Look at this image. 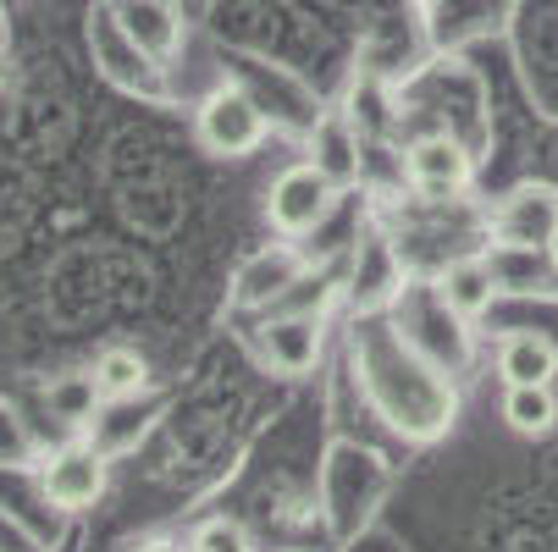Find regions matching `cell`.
<instances>
[{
	"label": "cell",
	"instance_id": "ac0fdd59",
	"mask_svg": "<svg viewBox=\"0 0 558 552\" xmlns=\"http://www.w3.org/2000/svg\"><path fill=\"white\" fill-rule=\"evenodd\" d=\"M12 50V28H7V12H0V56Z\"/></svg>",
	"mask_w": 558,
	"mask_h": 552
},
{
	"label": "cell",
	"instance_id": "8fae6325",
	"mask_svg": "<svg viewBox=\"0 0 558 552\" xmlns=\"http://www.w3.org/2000/svg\"><path fill=\"white\" fill-rule=\"evenodd\" d=\"M310 167L327 172L338 188L360 183V138H354V127L343 116H327L322 127L310 133Z\"/></svg>",
	"mask_w": 558,
	"mask_h": 552
},
{
	"label": "cell",
	"instance_id": "9c48e42d",
	"mask_svg": "<svg viewBox=\"0 0 558 552\" xmlns=\"http://www.w3.org/2000/svg\"><path fill=\"white\" fill-rule=\"evenodd\" d=\"M498 287H504L498 271L487 260H475V255L448 260V271L437 277V293H442L448 315H459V321H482V315L493 309V298H498Z\"/></svg>",
	"mask_w": 558,
	"mask_h": 552
},
{
	"label": "cell",
	"instance_id": "6da1fadb",
	"mask_svg": "<svg viewBox=\"0 0 558 552\" xmlns=\"http://www.w3.org/2000/svg\"><path fill=\"white\" fill-rule=\"evenodd\" d=\"M194 133L210 155H221V161H244V155H255L271 133L266 111L238 89V84H221L205 95V106L194 111Z\"/></svg>",
	"mask_w": 558,
	"mask_h": 552
},
{
	"label": "cell",
	"instance_id": "3957f363",
	"mask_svg": "<svg viewBox=\"0 0 558 552\" xmlns=\"http://www.w3.org/2000/svg\"><path fill=\"white\" fill-rule=\"evenodd\" d=\"M39 492L61 514H84L106 498V453L95 442H66L61 453L45 458L39 469Z\"/></svg>",
	"mask_w": 558,
	"mask_h": 552
},
{
	"label": "cell",
	"instance_id": "7a4b0ae2",
	"mask_svg": "<svg viewBox=\"0 0 558 552\" xmlns=\"http://www.w3.org/2000/svg\"><path fill=\"white\" fill-rule=\"evenodd\" d=\"M332 205H338V183L327 172H315L310 161L277 172L271 188H266V221H271L277 238H310V232L332 216Z\"/></svg>",
	"mask_w": 558,
	"mask_h": 552
},
{
	"label": "cell",
	"instance_id": "277c9868",
	"mask_svg": "<svg viewBox=\"0 0 558 552\" xmlns=\"http://www.w3.org/2000/svg\"><path fill=\"white\" fill-rule=\"evenodd\" d=\"M404 172L415 183V194L426 199H459L470 183H475V161H470V149L448 133H432V138H415L404 149Z\"/></svg>",
	"mask_w": 558,
	"mask_h": 552
},
{
	"label": "cell",
	"instance_id": "7c38bea8",
	"mask_svg": "<svg viewBox=\"0 0 558 552\" xmlns=\"http://www.w3.org/2000/svg\"><path fill=\"white\" fill-rule=\"evenodd\" d=\"M89 376H95L106 404H128V398H138V392L149 387V359L138 348H128V343H111V348L95 354Z\"/></svg>",
	"mask_w": 558,
	"mask_h": 552
},
{
	"label": "cell",
	"instance_id": "8992f818",
	"mask_svg": "<svg viewBox=\"0 0 558 552\" xmlns=\"http://www.w3.org/2000/svg\"><path fill=\"white\" fill-rule=\"evenodd\" d=\"M111 23L149 61H172L183 50V17L172 0H111Z\"/></svg>",
	"mask_w": 558,
	"mask_h": 552
},
{
	"label": "cell",
	"instance_id": "d6986e66",
	"mask_svg": "<svg viewBox=\"0 0 558 552\" xmlns=\"http://www.w3.org/2000/svg\"><path fill=\"white\" fill-rule=\"evenodd\" d=\"M547 260H553V271H558V226H553V238H547Z\"/></svg>",
	"mask_w": 558,
	"mask_h": 552
},
{
	"label": "cell",
	"instance_id": "5b68a950",
	"mask_svg": "<svg viewBox=\"0 0 558 552\" xmlns=\"http://www.w3.org/2000/svg\"><path fill=\"white\" fill-rule=\"evenodd\" d=\"M260 359L277 376H310L315 359H322V315H304V309H282L255 332Z\"/></svg>",
	"mask_w": 558,
	"mask_h": 552
},
{
	"label": "cell",
	"instance_id": "9a60e30c",
	"mask_svg": "<svg viewBox=\"0 0 558 552\" xmlns=\"http://www.w3.org/2000/svg\"><path fill=\"white\" fill-rule=\"evenodd\" d=\"M189 552H255V536L244 519H227V514H210L194 525L189 536Z\"/></svg>",
	"mask_w": 558,
	"mask_h": 552
},
{
	"label": "cell",
	"instance_id": "e0dca14e",
	"mask_svg": "<svg viewBox=\"0 0 558 552\" xmlns=\"http://www.w3.org/2000/svg\"><path fill=\"white\" fill-rule=\"evenodd\" d=\"M133 552H189L183 541H167V536H155V541H138Z\"/></svg>",
	"mask_w": 558,
	"mask_h": 552
},
{
	"label": "cell",
	"instance_id": "ffe728a7",
	"mask_svg": "<svg viewBox=\"0 0 558 552\" xmlns=\"http://www.w3.org/2000/svg\"><path fill=\"white\" fill-rule=\"evenodd\" d=\"M410 7H437V0H410Z\"/></svg>",
	"mask_w": 558,
	"mask_h": 552
},
{
	"label": "cell",
	"instance_id": "ba28073f",
	"mask_svg": "<svg viewBox=\"0 0 558 552\" xmlns=\"http://www.w3.org/2000/svg\"><path fill=\"white\" fill-rule=\"evenodd\" d=\"M299 277H304V260H299L288 244H277V249L255 255L244 271H238V282H232V298L244 304V309H266V304L288 298V287H299Z\"/></svg>",
	"mask_w": 558,
	"mask_h": 552
},
{
	"label": "cell",
	"instance_id": "5bb4252c",
	"mask_svg": "<svg viewBox=\"0 0 558 552\" xmlns=\"http://www.w3.org/2000/svg\"><path fill=\"white\" fill-rule=\"evenodd\" d=\"M504 426L514 437H547L558 426V398L553 387H504Z\"/></svg>",
	"mask_w": 558,
	"mask_h": 552
},
{
	"label": "cell",
	"instance_id": "30bf717a",
	"mask_svg": "<svg viewBox=\"0 0 558 552\" xmlns=\"http://www.w3.org/2000/svg\"><path fill=\"white\" fill-rule=\"evenodd\" d=\"M498 376H504V387H553V376H558V343L547 332H531V327L509 332L498 343Z\"/></svg>",
	"mask_w": 558,
	"mask_h": 552
},
{
	"label": "cell",
	"instance_id": "2e32d148",
	"mask_svg": "<svg viewBox=\"0 0 558 552\" xmlns=\"http://www.w3.org/2000/svg\"><path fill=\"white\" fill-rule=\"evenodd\" d=\"M34 464V431L12 398H0V469H23Z\"/></svg>",
	"mask_w": 558,
	"mask_h": 552
},
{
	"label": "cell",
	"instance_id": "52a82bcc",
	"mask_svg": "<svg viewBox=\"0 0 558 552\" xmlns=\"http://www.w3.org/2000/svg\"><path fill=\"white\" fill-rule=\"evenodd\" d=\"M553 226H558V188L547 183H525L498 205V238L509 249H536V244L547 249Z\"/></svg>",
	"mask_w": 558,
	"mask_h": 552
},
{
	"label": "cell",
	"instance_id": "4fadbf2b",
	"mask_svg": "<svg viewBox=\"0 0 558 552\" xmlns=\"http://www.w3.org/2000/svg\"><path fill=\"white\" fill-rule=\"evenodd\" d=\"M100 387H95V376L89 370H66V376H56L50 387H45V409H50V420H61L66 431H84V426H95L100 420Z\"/></svg>",
	"mask_w": 558,
	"mask_h": 552
}]
</instances>
